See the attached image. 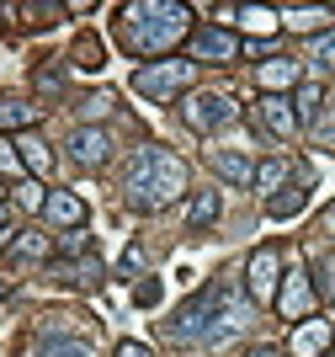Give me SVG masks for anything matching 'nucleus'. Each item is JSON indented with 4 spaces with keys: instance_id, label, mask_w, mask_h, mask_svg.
Returning a JSON list of instances; mask_svg holds the SVG:
<instances>
[{
    "instance_id": "obj_1",
    "label": "nucleus",
    "mask_w": 335,
    "mask_h": 357,
    "mask_svg": "<svg viewBox=\"0 0 335 357\" xmlns=\"http://www.w3.org/2000/svg\"><path fill=\"white\" fill-rule=\"evenodd\" d=\"M181 192H187V165H181V155H171L165 144H149V149L133 155V165H128V203L139 213L165 208V203H176Z\"/></svg>"
},
{
    "instance_id": "obj_2",
    "label": "nucleus",
    "mask_w": 335,
    "mask_h": 357,
    "mask_svg": "<svg viewBox=\"0 0 335 357\" xmlns=\"http://www.w3.org/2000/svg\"><path fill=\"white\" fill-rule=\"evenodd\" d=\"M192 11L187 6H171V0H149V6H128L123 11V32H128L133 54H165L187 38Z\"/></svg>"
},
{
    "instance_id": "obj_3",
    "label": "nucleus",
    "mask_w": 335,
    "mask_h": 357,
    "mask_svg": "<svg viewBox=\"0 0 335 357\" xmlns=\"http://www.w3.org/2000/svg\"><path fill=\"white\" fill-rule=\"evenodd\" d=\"M192 80V59H160V64H144L133 75V91L149 96V102H176Z\"/></svg>"
},
{
    "instance_id": "obj_4",
    "label": "nucleus",
    "mask_w": 335,
    "mask_h": 357,
    "mask_svg": "<svg viewBox=\"0 0 335 357\" xmlns=\"http://www.w3.org/2000/svg\"><path fill=\"white\" fill-rule=\"evenodd\" d=\"M181 118H187L192 128H197V134H213V128L234 123V102L224 96V91H197V96H187Z\"/></svg>"
},
{
    "instance_id": "obj_5",
    "label": "nucleus",
    "mask_w": 335,
    "mask_h": 357,
    "mask_svg": "<svg viewBox=\"0 0 335 357\" xmlns=\"http://www.w3.org/2000/svg\"><path fill=\"white\" fill-rule=\"evenodd\" d=\"M277 278H282V256L277 245H261V251H250V267H245V288L256 304H272L277 298Z\"/></svg>"
},
{
    "instance_id": "obj_6",
    "label": "nucleus",
    "mask_w": 335,
    "mask_h": 357,
    "mask_svg": "<svg viewBox=\"0 0 335 357\" xmlns=\"http://www.w3.org/2000/svg\"><path fill=\"white\" fill-rule=\"evenodd\" d=\"M234 54H240V38L224 27H203V32H192V59L197 64H229Z\"/></svg>"
},
{
    "instance_id": "obj_7",
    "label": "nucleus",
    "mask_w": 335,
    "mask_h": 357,
    "mask_svg": "<svg viewBox=\"0 0 335 357\" xmlns=\"http://www.w3.org/2000/svg\"><path fill=\"white\" fill-rule=\"evenodd\" d=\"M70 155H75V165H107V155H112V139L102 134V128H75L70 134Z\"/></svg>"
},
{
    "instance_id": "obj_8",
    "label": "nucleus",
    "mask_w": 335,
    "mask_h": 357,
    "mask_svg": "<svg viewBox=\"0 0 335 357\" xmlns=\"http://www.w3.org/2000/svg\"><path fill=\"white\" fill-rule=\"evenodd\" d=\"M256 123H261L266 134L288 139L293 128H298V112H293V102H288V96H261V107H256Z\"/></svg>"
},
{
    "instance_id": "obj_9",
    "label": "nucleus",
    "mask_w": 335,
    "mask_h": 357,
    "mask_svg": "<svg viewBox=\"0 0 335 357\" xmlns=\"http://www.w3.org/2000/svg\"><path fill=\"white\" fill-rule=\"evenodd\" d=\"M314 304V288H309V272H293L288 278V288H282V298H277V310L288 314V320H304V310Z\"/></svg>"
},
{
    "instance_id": "obj_10",
    "label": "nucleus",
    "mask_w": 335,
    "mask_h": 357,
    "mask_svg": "<svg viewBox=\"0 0 335 357\" xmlns=\"http://www.w3.org/2000/svg\"><path fill=\"white\" fill-rule=\"evenodd\" d=\"M43 213H48L54 224H70V229H80V224H86V203H80L75 192H54V197H43Z\"/></svg>"
},
{
    "instance_id": "obj_11",
    "label": "nucleus",
    "mask_w": 335,
    "mask_h": 357,
    "mask_svg": "<svg viewBox=\"0 0 335 357\" xmlns=\"http://www.w3.org/2000/svg\"><path fill=\"white\" fill-rule=\"evenodd\" d=\"M325 347H330V326H325V320L298 326V336H293V352H298V357H320Z\"/></svg>"
},
{
    "instance_id": "obj_12",
    "label": "nucleus",
    "mask_w": 335,
    "mask_h": 357,
    "mask_svg": "<svg viewBox=\"0 0 335 357\" xmlns=\"http://www.w3.org/2000/svg\"><path fill=\"white\" fill-rule=\"evenodd\" d=\"M213 171H219L224 181H234V187H245V181H256V165H250L245 155H229V149H219V155H213Z\"/></svg>"
},
{
    "instance_id": "obj_13",
    "label": "nucleus",
    "mask_w": 335,
    "mask_h": 357,
    "mask_svg": "<svg viewBox=\"0 0 335 357\" xmlns=\"http://www.w3.org/2000/svg\"><path fill=\"white\" fill-rule=\"evenodd\" d=\"M261 86H266V96H272V91L298 86V64H293V59H272V64H261Z\"/></svg>"
},
{
    "instance_id": "obj_14",
    "label": "nucleus",
    "mask_w": 335,
    "mask_h": 357,
    "mask_svg": "<svg viewBox=\"0 0 335 357\" xmlns=\"http://www.w3.org/2000/svg\"><path fill=\"white\" fill-rule=\"evenodd\" d=\"M27 123H38V107L22 96H0V128H27Z\"/></svg>"
},
{
    "instance_id": "obj_15",
    "label": "nucleus",
    "mask_w": 335,
    "mask_h": 357,
    "mask_svg": "<svg viewBox=\"0 0 335 357\" xmlns=\"http://www.w3.org/2000/svg\"><path fill=\"white\" fill-rule=\"evenodd\" d=\"M304 203H309V192H304V187H288L282 197H266V213H272V219H293V213L304 208Z\"/></svg>"
},
{
    "instance_id": "obj_16",
    "label": "nucleus",
    "mask_w": 335,
    "mask_h": 357,
    "mask_svg": "<svg viewBox=\"0 0 335 357\" xmlns=\"http://www.w3.org/2000/svg\"><path fill=\"white\" fill-rule=\"evenodd\" d=\"M330 6H293L288 11V27H298V32H309V27H320V22H330Z\"/></svg>"
},
{
    "instance_id": "obj_17",
    "label": "nucleus",
    "mask_w": 335,
    "mask_h": 357,
    "mask_svg": "<svg viewBox=\"0 0 335 357\" xmlns=\"http://www.w3.org/2000/svg\"><path fill=\"white\" fill-rule=\"evenodd\" d=\"M219 203H224L219 192H203V197H197V203L187 208V224H192V229H203V224H213V219H219Z\"/></svg>"
},
{
    "instance_id": "obj_18",
    "label": "nucleus",
    "mask_w": 335,
    "mask_h": 357,
    "mask_svg": "<svg viewBox=\"0 0 335 357\" xmlns=\"http://www.w3.org/2000/svg\"><path fill=\"white\" fill-rule=\"evenodd\" d=\"M16 149H22V160H27L32 171H38V176L48 171V144H43V139H32V134H27V139H22Z\"/></svg>"
},
{
    "instance_id": "obj_19",
    "label": "nucleus",
    "mask_w": 335,
    "mask_h": 357,
    "mask_svg": "<svg viewBox=\"0 0 335 357\" xmlns=\"http://www.w3.org/2000/svg\"><path fill=\"white\" fill-rule=\"evenodd\" d=\"M234 16H240L245 27H256V32H272V27H277V11H261V6H240Z\"/></svg>"
},
{
    "instance_id": "obj_20",
    "label": "nucleus",
    "mask_w": 335,
    "mask_h": 357,
    "mask_svg": "<svg viewBox=\"0 0 335 357\" xmlns=\"http://www.w3.org/2000/svg\"><path fill=\"white\" fill-rule=\"evenodd\" d=\"M38 357H96V352H91V342H48Z\"/></svg>"
},
{
    "instance_id": "obj_21",
    "label": "nucleus",
    "mask_w": 335,
    "mask_h": 357,
    "mask_svg": "<svg viewBox=\"0 0 335 357\" xmlns=\"http://www.w3.org/2000/svg\"><path fill=\"white\" fill-rule=\"evenodd\" d=\"M282 176H288V165H282V160H266V165H256V187H261V192H272V187H277Z\"/></svg>"
},
{
    "instance_id": "obj_22",
    "label": "nucleus",
    "mask_w": 335,
    "mask_h": 357,
    "mask_svg": "<svg viewBox=\"0 0 335 357\" xmlns=\"http://www.w3.org/2000/svg\"><path fill=\"white\" fill-rule=\"evenodd\" d=\"M314 64H320V70H335V32L314 38Z\"/></svg>"
},
{
    "instance_id": "obj_23",
    "label": "nucleus",
    "mask_w": 335,
    "mask_h": 357,
    "mask_svg": "<svg viewBox=\"0 0 335 357\" xmlns=\"http://www.w3.org/2000/svg\"><path fill=\"white\" fill-rule=\"evenodd\" d=\"M293 112H298V118H314V112H320V86H304V91H298Z\"/></svg>"
},
{
    "instance_id": "obj_24",
    "label": "nucleus",
    "mask_w": 335,
    "mask_h": 357,
    "mask_svg": "<svg viewBox=\"0 0 335 357\" xmlns=\"http://www.w3.org/2000/svg\"><path fill=\"white\" fill-rule=\"evenodd\" d=\"M133 304H144V310H149V304H160V283H155V278L139 283V288H133Z\"/></svg>"
},
{
    "instance_id": "obj_25",
    "label": "nucleus",
    "mask_w": 335,
    "mask_h": 357,
    "mask_svg": "<svg viewBox=\"0 0 335 357\" xmlns=\"http://www.w3.org/2000/svg\"><path fill=\"white\" fill-rule=\"evenodd\" d=\"M16 251H22V256H48V240L43 235H22V240H16Z\"/></svg>"
},
{
    "instance_id": "obj_26",
    "label": "nucleus",
    "mask_w": 335,
    "mask_h": 357,
    "mask_svg": "<svg viewBox=\"0 0 335 357\" xmlns=\"http://www.w3.org/2000/svg\"><path fill=\"white\" fill-rule=\"evenodd\" d=\"M86 112H91V118H102V112H112V96H107V91H96V96H86Z\"/></svg>"
},
{
    "instance_id": "obj_27",
    "label": "nucleus",
    "mask_w": 335,
    "mask_h": 357,
    "mask_svg": "<svg viewBox=\"0 0 335 357\" xmlns=\"http://www.w3.org/2000/svg\"><path fill=\"white\" fill-rule=\"evenodd\" d=\"M0 171H11V176H22V155H11L6 144H0Z\"/></svg>"
},
{
    "instance_id": "obj_28",
    "label": "nucleus",
    "mask_w": 335,
    "mask_h": 357,
    "mask_svg": "<svg viewBox=\"0 0 335 357\" xmlns=\"http://www.w3.org/2000/svg\"><path fill=\"white\" fill-rule=\"evenodd\" d=\"M59 245H64V251H70V256H80V251H86V235H80V229H70V235L59 240Z\"/></svg>"
},
{
    "instance_id": "obj_29",
    "label": "nucleus",
    "mask_w": 335,
    "mask_h": 357,
    "mask_svg": "<svg viewBox=\"0 0 335 357\" xmlns=\"http://www.w3.org/2000/svg\"><path fill=\"white\" fill-rule=\"evenodd\" d=\"M117 357H149V347L144 342H123V347H117Z\"/></svg>"
},
{
    "instance_id": "obj_30",
    "label": "nucleus",
    "mask_w": 335,
    "mask_h": 357,
    "mask_svg": "<svg viewBox=\"0 0 335 357\" xmlns=\"http://www.w3.org/2000/svg\"><path fill=\"white\" fill-rule=\"evenodd\" d=\"M22 203H27V208H43V197H38V187H32V181H22Z\"/></svg>"
},
{
    "instance_id": "obj_31",
    "label": "nucleus",
    "mask_w": 335,
    "mask_h": 357,
    "mask_svg": "<svg viewBox=\"0 0 335 357\" xmlns=\"http://www.w3.org/2000/svg\"><path fill=\"white\" fill-rule=\"evenodd\" d=\"M245 357H282V352H277V347H250Z\"/></svg>"
},
{
    "instance_id": "obj_32",
    "label": "nucleus",
    "mask_w": 335,
    "mask_h": 357,
    "mask_svg": "<svg viewBox=\"0 0 335 357\" xmlns=\"http://www.w3.org/2000/svg\"><path fill=\"white\" fill-rule=\"evenodd\" d=\"M0 298H6V278H0Z\"/></svg>"
},
{
    "instance_id": "obj_33",
    "label": "nucleus",
    "mask_w": 335,
    "mask_h": 357,
    "mask_svg": "<svg viewBox=\"0 0 335 357\" xmlns=\"http://www.w3.org/2000/svg\"><path fill=\"white\" fill-rule=\"evenodd\" d=\"M0 224H6V208H0Z\"/></svg>"
},
{
    "instance_id": "obj_34",
    "label": "nucleus",
    "mask_w": 335,
    "mask_h": 357,
    "mask_svg": "<svg viewBox=\"0 0 335 357\" xmlns=\"http://www.w3.org/2000/svg\"><path fill=\"white\" fill-rule=\"evenodd\" d=\"M330 357H335V352H330Z\"/></svg>"
}]
</instances>
